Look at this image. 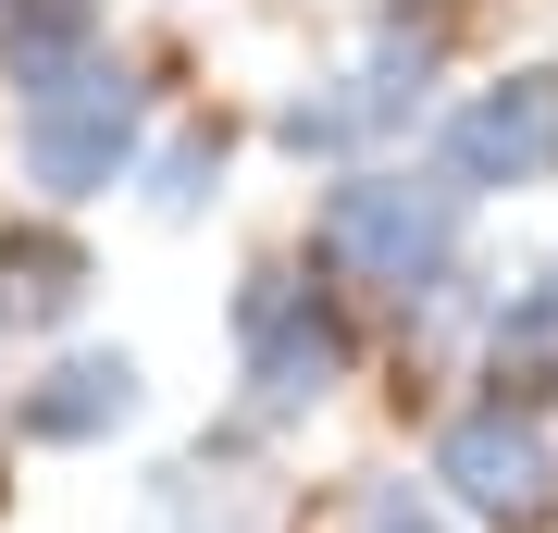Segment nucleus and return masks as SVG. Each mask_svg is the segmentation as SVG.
<instances>
[{
	"label": "nucleus",
	"instance_id": "obj_8",
	"mask_svg": "<svg viewBox=\"0 0 558 533\" xmlns=\"http://www.w3.org/2000/svg\"><path fill=\"white\" fill-rule=\"evenodd\" d=\"M87 261L75 237H0V323H75Z\"/></svg>",
	"mask_w": 558,
	"mask_h": 533
},
{
	"label": "nucleus",
	"instance_id": "obj_2",
	"mask_svg": "<svg viewBox=\"0 0 558 533\" xmlns=\"http://www.w3.org/2000/svg\"><path fill=\"white\" fill-rule=\"evenodd\" d=\"M124 161H137V75L124 62H62V75L25 87V174L50 198H100Z\"/></svg>",
	"mask_w": 558,
	"mask_h": 533
},
{
	"label": "nucleus",
	"instance_id": "obj_3",
	"mask_svg": "<svg viewBox=\"0 0 558 533\" xmlns=\"http://www.w3.org/2000/svg\"><path fill=\"white\" fill-rule=\"evenodd\" d=\"M422 99H435V25L385 13L348 75L286 99V149H373V137H398V124H422Z\"/></svg>",
	"mask_w": 558,
	"mask_h": 533
},
{
	"label": "nucleus",
	"instance_id": "obj_1",
	"mask_svg": "<svg viewBox=\"0 0 558 533\" xmlns=\"http://www.w3.org/2000/svg\"><path fill=\"white\" fill-rule=\"evenodd\" d=\"M459 249V186L447 174H398V161H373V174H348L336 198H323V261L385 298H422L447 274Z\"/></svg>",
	"mask_w": 558,
	"mask_h": 533
},
{
	"label": "nucleus",
	"instance_id": "obj_5",
	"mask_svg": "<svg viewBox=\"0 0 558 533\" xmlns=\"http://www.w3.org/2000/svg\"><path fill=\"white\" fill-rule=\"evenodd\" d=\"M236 336H248V410H260V422H286V410H311V397H336V373H348L336 298L286 286V274H260V286L236 298Z\"/></svg>",
	"mask_w": 558,
	"mask_h": 533
},
{
	"label": "nucleus",
	"instance_id": "obj_7",
	"mask_svg": "<svg viewBox=\"0 0 558 533\" xmlns=\"http://www.w3.org/2000/svg\"><path fill=\"white\" fill-rule=\"evenodd\" d=\"M124 410H137V360H124V348H87V360H62V373L25 397V435L87 447V435H112Z\"/></svg>",
	"mask_w": 558,
	"mask_h": 533
},
{
	"label": "nucleus",
	"instance_id": "obj_6",
	"mask_svg": "<svg viewBox=\"0 0 558 533\" xmlns=\"http://www.w3.org/2000/svg\"><path fill=\"white\" fill-rule=\"evenodd\" d=\"M558 174V75H509L484 99H459L447 112V186H534Z\"/></svg>",
	"mask_w": 558,
	"mask_h": 533
},
{
	"label": "nucleus",
	"instance_id": "obj_4",
	"mask_svg": "<svg viewBox=\"0 0 558 533\" xmlns=\"http://www.w3.org/2000/svg\"><path fill=\"white\" fill-rule=\"evenodd\" d=\"M435 484L459 496V509H484V521L534 533V521L558 509V435L521 410V397H484V410H459V422H447Z\"/></svg>",
	"mask_w": 558,
	"mask_h": 533
},
{
	"label": "nucleus",
	"instance_id": "obj_9",
	"mask_svg": "<svg viewBox=\"0 0 558 533\" xmlns=\"http://www.w3.org/2000/svg\"><path fill=\"white\" fill-rule=\"evenodd\" d=\"M348 533H447V521L422 509L410 484H373V496H360V521H348Z\"/></svg>",
	"mask_w": 558,
	"mask_h": 533
},
{
	"label": "nucleus",
	"instance_id": "obj_10",
	"mask_svg": "<svg viewBox=\"0 0 558 533\" xmlns=\"http://www.w3.org/2000/svg\"><path fill=\"white\" fill-rule=\"evenodd\" d=\"M199 174H211V149H199V137H186L174 161H161V186H149V198H161V211H199Z\"/></svg>",
	"mask_w": 558,
	"mask_h": 533
}]
</instances>
